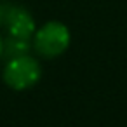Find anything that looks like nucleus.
<instances>
[{
    "label": "nucleus",
    "mask_w": 127,
    "mask_h": 127,
    "mask_svg": "<svg viewBox=\"0 0 127 127\" xmlns=\"http://www.w3.org/2000/svg\"><path fill=\"white\" fill-rule=\"evenodd\" d=\"M32 49L30 38H19V37H9L7 40H4V49H2V56L5 59H12V58H19V56H26Z\"/></svg>",
    "instance_id": "20e7f679"
},
{
    "label": "nucleus",
    "mask_w": 127,
    "mask_h": 127,
    "mask_svg": "<svg viewBox=\"0 0 127 127\" xmlns=\"http://www.w3.org/2000/svg\"><path fill=\"white\" fill-rule=\"evenodd\" d=\"M42 77V68L37 59L32 56H19L7 59V64L4 68V82L16 89V91H25L33 87Z\"/></svg>",
    "instance_id": "f03ea898"
},
{
    "label": "nucleus",
    "mask_w": 127,
    "mask_h": 127,
    "mask_svg": "<svg viewBox=\"0 0 127 127\" xmlns=\"http://www.w3.org/2000/svg\"><path fill=\"white\" fill-rule=\"evenodd\" d=\"M9 35L19 38H32L35 35V21L32 14L18 5H4V23Z\"/></svg>",
    "instance_id": "7ed1b4c3"
},
{
    "label": "nucleus",
    "mask_w": 127,
    "mask_h": 127,
    "mask_svg": "<svg viewBox=\"0 0 127 127\" xmlns=\"http://www.w3.org/2000/svg\"><path fill=\"white\" fill-rule=\"evenodd\" d=\"M70 45V32L63 23L49 21L40 30H35L33 49L42 58H56L63 54Z\"/></svg>",
    "instance_id": "f257e3e1"
},
{
    "label": "nucleus",
    "mask_w": 127,
    "mask_h": 127,
    "mask_svg": "<svg viewBox=\"0 0 127 127\" xmlns=\"http://www.w3.org/2000/svg\"><path fill=\"white\" fill-rule=\"evenodd\" d=\"M4 23V5L0 4V25Z\"/></svg>",
    "instance_id": "39448f33"
},
{
    "label": "nucleus",
    "mask_w": 127,
    "mask_h": 127,
    "mask_svg": "<svg viewBox=\"0 0 127 127\" xmlns=\"http://www.w3.org/2000/svg\"><path fill=\"white\" fill-rule=\"evenodd\" d=\"M2 49H4V40H2V37H0V58H2Z\"/></svg>",
    "instance_id": "423d86ee"
}]
</instances>
